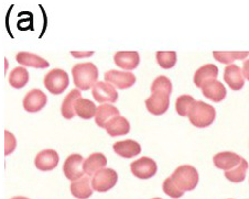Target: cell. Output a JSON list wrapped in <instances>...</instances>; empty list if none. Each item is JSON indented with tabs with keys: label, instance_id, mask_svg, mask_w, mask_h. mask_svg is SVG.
I'll use <instances>...</instances> for the list:
<instances>
[{
	"label": "cell",
	"instance_id": "cell-1",
	"mask_svg": "<svg viewBox=\"0 0 249 199\" xmlns=\"http://www.w3.org/2000/svg\"><path fill=\"white\" fill-rule=\"evenodd\" d=\"M74 84L81 90L93 88L98 80V68L93 63L76 64L72 68Z\"/></svg>",
	"mask_w": 249,
	"mask_h": 199
},
{
	"label": "cell",
	"instance_id": "cell-2",
	"mask_svg": "<svg viewBox=\"0 0 249 199\" xmlns=\"http://www.w3.org/2000/svg\"><path fill=\"white\" fill-rule=\"evenodd\" d=\"M216 118V110L213 106L204 101H195L189 115L190 122L196 128H206L211 126Z\"/></svg>",
	"mask_w": 249,
	"mask_h": 199
},
{
	"label": "cell",
	"instance_id": "cell-3",
	"mask_svg": "<svg viewBox=\"0 0 249 199\" xmlns=\"http://www.w3.org/2000/svg\"><path fill=\"white\" fill-rule=\"evenodd\" d=\"M170 177L172 178V181L177 184L178 187L183 192H191V190L195 189L198 184V181H200L196 168L188 164L181 165L178 167Z\"/></svg>",
	"mask_w": 249,
	"mask_h": 199
},
{
	"label": "cell",
	"instance_id": "cell-4",
	"mask_svg": "<svg viewBox=\"0 0 249 199\" xmlns=\"http://www.w3.org/2000/svg\"><path fill=\"white\" fill-rule=\"evenodd\" d=\"M44 86L50 93L53 95H60L64 93V90L70 85V80L68 73L63 69L54 68L44 76Z\"/></svg>",
	"mask_w": 249,
	"mask_h": 199
},
{
	"label": "cell",
	"instance_id": "cell-5",
	"mask_svg": "<svg viewBox=\"0 0 249 199\" xmlns=\"http://www.w3.org/2000/svg\"><path fill=\"white\" fill-rule=\"evenodd\" d=\"M118 174L113 168H103L92 178V187L98 193H106L117 184Z\"/></svg>",
	"mask_w": 249,
	"mask_h": 199
},
{
	"label": "cell",
	"instance_id": "cell-6",
	"mask_svg": "<svg viewBox=\"0 0 249 199\" xmlns=\"http://www.w3.org/2000/svg\"><path fill=\"white\" fill-rule=\"evenodd\" d=\"M170 95L167 92H162V90H157V92H152L151 96L146 100V107L148 111L155 116H162L170 106Z\"/></svg>",
	"mask_w": 249,
	"mask_h": 199
},
{
	"label": "cell",
	"instance_id": "cell-7",
	"mask_svg": "<svg viewBox=\"0 0 249 199\" xmlns=\"http://www.w3.org/2000/svg\"><path fill=\"white\" fill-rule=\"evenodd\" d=\"M131 173L140 180H149L156 175L158 171L157 163L150 157L143 156L130 164Z\"/></svg>",
	"mask_w": 249,
	"mask_h": 199
},
{
	"label": "cell",
	"instance_id": "cell-8",
	"mask_svg": "<svg viewBox=\"0 0 249 199\" xmlns=\"http://www.w3.org/2000/svg\"><path fill=\"white\" fill-rule=\"evenodd\" d=\"M84 159L80 154H71L66 157L63 165V172L65 177L68 180L75 182L80 180L81 177L84 176V168H83V164H84Z\"/></svg>",
	"mask_w": 249,
	"mask_h": 199
},
{
	"label": "cell",
	"instance_id": "cell-9",
	"mask_svg": "<svg viewBox=\"0 0 249 199\" xmlns=\"http://www.w3.org/2000/svg\"><path fill=\"white\" fill-rule=\"evenodd\" d=\"M92 95L95 100L103 103H114L118 100V93L115 87L107 82H97L92 88Z\"/></svg>",
	"mask_w": 249,
	"mask_h": 199
},
{
	"label": "cell",
	"instance_id": "cell-10",
	"mask_svg": "<svg viewBox=\"0 0 249 199\" xmlns=\"http://www.w3.org/2000/svg\"><path fill=\"white\" fill-rule=\"evenodd\" d=\"M105 81L118 89H128L135 85L136 76L130 72L111 69L105 73Z\"/></svg>",
	"mask_w": 249,
	"mask_h": 199
},
{
	"label": "cell",
	"instance_id": "cell-11",
	"mask_svg": "<svg viewBox=\"0 0 249 199\" xmlns=\"http://www.w3.org/2000/svg\"><path fill=\"white\" fill-rule=\"evenodd\" d=\"M60 162V156L57 152L52 149H47L39 152L35 159L36 167L40 171L48 172L54 169Z\"/></svg>",
	"mask_w": 249,
	"mask_h": 199
},
{
	"label": "cell",
	"instance_id": "cell-12",
	"mask_svg": "<svg viewBox=\"0 0 249 199\" xmlns=\"http://www.w3.org/2000/svg\"><path fill=\"white\" fill-rule=\"evenodd\" d=\"M48 98L42 90L32 89L23 98V108L28 113H38L47 105Z\"/></svg>",
	"mask_w": 249,
	"mask_h": 199
},
{
	"label": "cell",
	"instance_id": "cell-13",
	"mask_svg": "<svg viewBox=\"0 0 249 199\" xmlns=\"http://www.w3.org/2000/svg\"><path fill=\"white\" fill-rule=\"evenodd\" d=\"M224 80L231 89L240 90L245 85V76L243 69L238 65H228L224 69Z\"/></svg>",
	"mask_w": 249,
	"mask_h": 199
},
{
	"label": "cell",
	"instance_id": "cell-14",
	"mask_svg": "<svg viewBox=\"0 0 249 199\" xmlns=\"http://www.w3.org/2000/svg\"><path fill=\"white\" fill-rule=\"evenodd\" d=\"M202 92L206 98L211 99L214 102H221L225 99L227 95L225 86L223 85L222 82L217 80H212L203 85Z\"/></svg>",
	"mask_w": 249,
	"mask_h": 199
},
{
	"label": "cell",
	"instance_id": "cell-15",
	"mask_svg": "<svg viewBox=\"0 0 249 199\" xmlns=\"http://www.w3.org/2000/svg\"><path fill=\"white\" fill-rule=\"evenodd\" d=\"M242 159L243 157H240L234 152H221L213 157V162L217 168L227 172L238 166Z\"/></svg>",
	"mask_w": 249,
	"mask_h": 199
},
{
	"label": "cell",
	"instance_id": "cell-16",
	"mask_svg": "<svg viewBox=\"0 0 249 199\" xmlns=\"http://www.w3.org/2000/svg\"><path fill=\"white\" fill-rule=\"evenodd\" d=\"M71 193L74 197L78 199H87L93 195V187H92V178L89 176H83L80 180L72 182L70 186Z\"/></svg>",
	"mask_w": 249,
	"mask_h": 199
},
{
	"label": "cell",
	"instance_id": "cell-17",
	"mask_svg": "<svg viewBox=\"0 0 249 199\" xmlns=\"http://www.w3.org/2000/svg\"><path fill=\"white\" fill-rule=\"evenodd\" d=\"M113 149L116 154L124 159H131L141 153L140 144L134 140L119 141L114 144Z\"/></svg>",
	"mask_w": 249,
	"mask_h": 199
},
{
	"label": "cell",
	"instance_id": "cell-18",
	"mask_svg": "<svg viewBox=\"0 0 249 199\" xmlns=\"http://www.w3.org/2000/svg\"><path fill=\"white\" fill-rule=\"evenodd\" d=\"M218 76V68L214 64H206L198 68L194 74L193 82L198 88H202L203 85L212 80H216Z\"/></svg>",
	"mask_w": 249,
	"mask_h": 199
},
{
	"label": "cell",
	"instance_id": "cell-19",
	"mask_svg": "<svg viewBox=\"0 0 249 199\" xmlns=\"http://www.w3.org/2000/svg\"><path fill=\"white\" fill-rule=\"evenodd\" d=\"M119 110L118 108L110 105V103H103L99 107H97V114L95 117V121H96L97 126L101 128H106L111 120L116 117H119Z\"/></svg>",
	"mask_w": 249,
	"mask_h": 199
},
{
	"label": "cell",
	"instance_id": "cell-20",
	"mask_svg": "<svg viewBox=\"0 0 249 199\" xmlns=\"http://www.w3.org/2000/svg\"><path fill=\"white\" fill-rule=\"evenodd\" d=\"M107 165L106 156L102 153H93L84 161L83 168L87 176H94L95 174L98 173L101 169L105 168Z\"/></svg>",
	"mask_w": 249,
	"mask_h": 199
},
{
	"label": "cell",
	"instance_id": "cell-21",
	"mask_svg": "<svg viewBox=\"0 0 249 199\" xmlns=\"http://www.w3.org/2000/svg\"><path fill=\"white\" fill-rule=\"evenodd\" d=\"M114 61L118 67L132 70L138 67L140 57L137 52H117L114 56Z\"/></svg>",
	"mask_w": 249,
	"mask_h": 199
},
{
	"label": "cell",
	"instance_id": "cell-22",
	"mask_svg": "<svg viewBox=\"0 0 249 199\" xmlns=\"http://www.w3.org/2000/svg\"><path fill=\"white\" fill-rule=\"evenodd\" d=\"M81 98H82L81 92L77 89L71 90V93L68 94V96L64 98V100L62 102V106H61V113L65 119L71 120L74 118V116L76 115L75 114L76 102L78 99Z\"/></svg>",
	"mask_w": 249,
	"mask_h": 199
},
{
	"label": "cell",
	"instance_id": "cell-23",
	"mask_svg": "<svg viewBox=\"0 0 249 199\" xmlns=\"http://www.w3.org/2000/svg\"><path fill=\"white\" fill-rule=\"evenodd\" d=\"M16 61L22 66H29V67L35 68H47L50 65L47 60L28 52H20L17 54Z\"/></svg>",
	"mask_w": 249,
	"mask_h": 199
},
{
	"label": "cell",
	"instance_id": "cell-24",
	"mask_svg": "<svg viewBox=\"0 0 249 199\" xmlns=\"http://www.w3.org/2000/svg\"><path fill=\"white\" fill-rule=\"evenodd\" d=\"M106 131L110 136H119V135H126L129 133L130 131V123L128 120L119 116V117H116L115 119L111 120V121L106 126Z\"/></svg>",
	"mask_w": 249,
	"mask_h": 199
},
{
	"label": "cell",
	"instance_id": "cell-25",
	"mask_svg": "<svg viewBox=\"0 0 249 199\" xmlns=\"http://www.w3.org/2000/svg\"><path fill=\"white\" fill-rule=\"evenodd\" d=\"M75 114L81 119L89 120L94 117H96L97 107L92 100H89V99L81 98V99H78L76 102Z\"/></svg>",
	"mask_w": 249,
	"mask_h": 199
},
{
	"label": "cell",
	"instance_id": "cell-26",
	"mask_svg": "<svg viewBox=\"0 0 249 199\" xmlns=\"http://www.w3.org/2000/svg\"><path fill=\"white\" fill-rule=\"evenodd\" d=\"M29 72L23 66H18L11 70L9 75V84L15 89H21L28 84Z\"/></svg>",
	"mask_w": 249,
	"mask_h": 199
},
{
	"label": "cell",
	"instance_id": "cell-27",
	"mask_svg": "<svg viewBox=\"0 0 249 199\" xmlns=\"http://www.w3.org/2000/svg\"><path fill=\"white\" fill-rule=\"evenodd\" d=\"M247 169H248V162L245 159H242V162H240L238 166L231 169V171L225 172L224 175H225V177L230 182H233V183H242V182L245 180V177H246Z\"/></svg>",
	"mask_w": 249,
	"mask_h": 199
},
{
	"label": "cell",
	"instance_id": "cell-28",
	"mask_svg": "<svg viewBox=\"0 0 249 199\" xmlns=\"http://www.w3.org/2000/svg\"><path fill=\"white\" fill-rule=\"evenodd\" d=\"M214 59L222 64H231L235 61L245 60L249 52H213Z\"/></svg>",
	"mask_w": 249,
	"mask_h": 199
},
{
	"label": "cell",
	"instance_id": "cell-29",
	"mask_svg": "<svg viewBox=\"0 0 249 199\" xmlns=\"http://www.w3.org/2000/svg\"><path fill=\"white\" fill-rule=\"evenodd\" d=\"M195 103V99L190 95H182L177 98L176 101V110L182 117H189Z\"/></svg>",
	"mask_w": 249,
	"mask_h": 199
},
{
	"label": "cell",
	"instance_id": "cell-30",
	"mask_svg": "<svg viewBox=\"0 0 249 199\" xmlns=\"http://www.w3.org/2000/svg\"><path fill=\"white\" fill-rule=\"evenodd\" d=\"M156 59L160 67L164 69L172 68L177 63V53L176 52H157Z\"/></svg>",
	"mask_w": 249,
	"mask_h": 199
},
{
	"label": "cell",
	"instance_id": "cell-31",
	"mask_svg": "<svg viewBox=\"0 0 249 199\" xmlns=\"http://www.w3.org/2000/svg\"><path fill=\"white\" fill-rule=\"evenodd\" d=\"M162 188H163V192L167 194L169 197L174 198V199L181 198L185 193V192H183V190L178 187L177 184L172 181L171 177H168L167 180L163 182Z\"/></svg>",
	"mask_w": 249,
	"mask_h": 199
},
{
	"label": "cell",
	"instance_id": "cell-32",
	"mask_svg": "<svg viewBox=\"0 0 249 199\" xmlns=\"http://www.w3.org/2000/svg\"><path fill=\"white\" fill-rule=\"evenodd\" d=\"M157 90H162L169 94L172 93V83L167 76H158L153 81L151 85V93L157 92Z\"/></svg>",
	"mask_w": 249,
	"mask_h": 199
},
{
	"label": "cell",
	"instance_id": "cell-33",
	"mask_svg": "<svg viewBox=\"0 0 249 199\" xmlns=\"http://www.w3.org/2000/svg\"><path fill=\"white\" fill-rule=\"evenodd\" d=\"M5 136H6V155H10L12 152L15 151L16 146H17V141L14 135H12L9 131L5 132Z\"/></svg>",
	"mask_w": 249,
	"mask_h": 199
},
{
	"label": "cell",
	"instance_id": "cell-34",
	"mask_svg": "<svg viewBox=\"0 0 249 199\" xmlns=\"http://www.w3.org/2000/svg\"><path fill=\"white\" fill-rule=\"evenodd\" d=\"M243 73H244V76L247 78L249 81V60L245 61L244 64H243Z\"/></svg>",
	"mask_w": 249,
	"mask_h": 199
},
{
	"label": "cell",
	"instance_id": "cell-35",
	"mask_svg": "<svg viewBox=\"0 0 249 199\" xmlns=\"http://www.w3.org/2000/svg\"><path fill=\"white\" fill-rule=\"evenodd\" d=\"M11 199H30V198H27V197H23V196H17V197H12Z\"/></svg>",
	"mask_w": 249,
	"mask_h": 199
},
{
	"label": "cell",
	"instance_id": "cell-36",
	"mask_svg": "<svg viewBox=\"0 0 249 199\" xmlns=\"http://www.w3.org/2000/svg\"><path fill=\"white\" fill-rule=\"evenodd\" d=\"M152 199H162V198H159V197H157V198H152Z\"/></svg>",
	"mask_w": 249,
	"mask_h": 199
},
{
	"label": "cell",
	"instance_id": "cell-37",
	"mask_svg": "<svg viewBox=\"0 0 249 199\" xmlns=\"http://www.w3.org/2000/svg\"></svg>",
	"mask_w": 249,
	"mask_h": 199
}]
</instances>
